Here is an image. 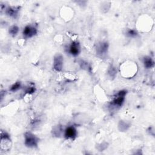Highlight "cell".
<instances>
[{
  "instance_id": "obj_1",
  "label": "cell",
  "mask_w": 155,
  "mask_h": 155,
  "mask_svg": "<svg viewBox=\"0 0 155 155\" xmlns=\"http://www.w3.org/2000/svg\"><path fill=\"white\" fill-rule=\"evenodd\" d=\"M137 71V64L131 61H127L120 65V74L125 78H131Z\"/></svg>"
},
{
  "instance_id": "obj_2",
  "label": "cell",
  "mask_w": 155,
  "mask_h": 155,
  "mask_svg": "<svg viewBox=\"0 0 155 155\" xmlns=\"http://www.w3.org/2000/svg\"><path fill=\"white\" fill-rule=\"evenodd\" d=\"M12 146V140L10 135L5 131H1V143L0 148L2 151L6 152L9 151Z\"/></svg>"
},
{
  "instance_id": "obj_3",
  "label": "cell",
  "mask_w": 155,
  "mask_h": 155,
  "mask_svg": "<svg viewBox=\"0 0 155 155\" xmlns=\"http://www.w3.org/2000/svg\"><path fill=\"white\" fill-rule=\"evenodd\" d=\"M127 93V91L125 90H122L119 91L115 95L113 101L111 102V106L115 108L120 107L124 102Z\"/></svg>"
},
{
  "instance_id": "obj_4",
  "label": "cell",
  "mask_w": 155,
  "mask_h": 155,
  "mask_svg": "<svg viewBox=\"0 0 155 155\" xmlns=\"http://www.w3.org/2000/svg\"><path fill=\"white\" fill-rule=\"evenodd\" d=\"M39 142L38 138L31 132H26L24 134V143L30 148L36 147Z\"/></svg>"
},
{
  "instance_id": "obj_5",
  "label": "cell",
  "mask_w": 155,
  "mask_h": 155,
  "mask_svg": "<svg viewBox=\"0 0 155 155\" xmlns=\"http://www.w3.org/2000/svg\"><path fill=\"white\" fill-rule=\"evenodd\" d=\"M64 64L63 56L60 54H56L53 58V68L56 71H61L62 69Z\"/></svg>"
},
{
  "instance_id": "obj_6",
  "label": "cell",
  "mask_w": 155,
  "mask_h": 155,
  "mask_svg": "<svg viewBox=\"0 0 155 155\" xmlns=\"http://www.w3.org/2000/svg\"><path fill=\"white\" fill-rule=\"evenodd\" d=\"M60 14L62 19H64L66 21H68L73 17L74 13L71 8L67 6H64L61 9Z\"/></svg>"
},
{
  "instance_id": "obj_7",
  "label": "cell",
  "mask_w": 155,
  "mask_h": 155,
  "mask_svg": "<svg viewBox=\"0 0 155 155\" xmlns=\"http://www.w3.org/2000/svg\"><path fill=\"white\" fill-rule=\"evenodd\" d=\"M139 22L138 24L139 28H141V30L142 31H148L150 28L151 30L152 26V20L149 18L145 16V18H143L141 19H139Z\"/></svg>"
},
{
  "instance_id": "obj_8",
  "label": "cell",
  "mask_w": 155,
  "mask_h": 155,
  "mask_svg": "<svg viewBox=\"0 0 155 155\" xmlns=\"http://www.w3.org/2000/svg\"><path fill=\"white\" fill-rule=\"evenodd\" d=\"M38 30L33 25H26L22 31V34L24 36V38L25 39L27 38H30L34 36L37 34Z\"/></svg>"
},
{
  "instance_id": "obj_9",
  "label": "cell",
  "mask_w": 155,
  "mask_h": 155,
  "mask_svg": "<svg viewBox=\"0 0 155 155\" xmlns=\"http://www.w3.org/2000/svg\"><path fill=\"white\" fill-rule=\"evenodd\" d=\"M64 135L66 139L73 140L77 136V130L74 126H68L65 129Z\"/></svg>"
},
{
  "instance_id": "obj_10",
  "label": "cell",
  "mask_w": 155,
  "mask_h": 155,
  "mask_svg": "<svg viewBox=\"0 0 155 155\" xmlns=\"http://www.w3.org/2000/svg\"><path fill=\"white\" fill-rule=\"evenodd\" d=\"M68 51L71 55H73L74 56H78L81 51L80 45H79V42L77 41H73L69 46Z\"/></svg>"
},
{
  "instance_id": "obj_11",
  "label": "cell",
  "mask_w": 155,
  "mask_h": 155,
  "mask_svg": "<svg viewBox=\"0 0 155 155\" xmlns=\"http://www.w3.org/2000/svg\"><path fill=\"white\" fill-rule=\"evenodd\" d=\"M20 10L19 6H10L5 10V13L10 17L16 18Z\"/></svg>"
},
{
  "instance_id": "obj_12",
  "label": "cell",
  "mask_w": 155,
  "mask_h": 155,
  "mask_svg": "<svg viewBox=\"0 0 155 155\" xmlns=\"http://www.w3.org/2000/svg\"><path fill=\"white\" fill-rule=\"evenodd\" d=\"M108 48V44L107 42H101L97 45L96 51L97 53L100 55H103L105 54Z\"/></svg>"
},
{
  "instance_id": "obj_13",
  "label": "cell",
  "mask_w": 155,
  "mask_h": 155,
  "mask_svg": "<svg viewBox=\"0 0 155 155\" xmlns=\"http://www.w3.org/2000/svg\"><path fill=\"white\" fill-rule=\"evenodd\" d=\"M142 62L146 68H152L154 66V62L150 56H145L143 58Z\"/></svg>"
},
{
  "instance_id": "obj_14",
  "label": "cell",
  "mask_w": 155,
  "mask_h": 155,
  "mask_svg": "<svg viewBox=\"0 0 155 155\" xmlns=\"http://www.w3.org/2000/svg\"><path fill=\"white\" fill-rule=\"evenodd\" d=\"M63 128L61 125H56L55 127H54L53 129V134L56 136V137H58L59 136L61 135V134L63 133Z\"/></svg>"
},
{
  "instance_id": "obj_15",
  "label": "cell",
  "mask_w": 155,
  "mask_h": 155,
  "mask_svg": "<svg viewBox=\"0 0 155 155\" xmlns=\"http://www.w3.org/2000/svg\"><path fill=\"white\" fill-rule=\"evenodd\" d=\"M125 35L127 36L130 38H136L138 35V33L136 29L129 28L126 30Z\"/></svg>"
},
{
  "instance_id": "obj_16",
  "label": "cell",
  "mask_w": 155,
  "mask_h": 155,
  "mask_svg": "<svg viewBox=\"0 0 155 155\" xmlns=\"http://www.w3.org/2000/svg\"><path fill=\"white\" fill-rule=\"evenodd\" d=\"M129 127V124L124 120H120L118 124V128L120 131H125L127 130Z\"/></svg>"
},
{
  "instance_id": "obj_17",
  "label": "cell",
  "mask_w": 155,
  "mask_h": 155,
  "mask_svg": "<svg viewBox=\"0 0 155 155\" xmlns=\"http://www.w3.org/2000/svg\"><path fill=\"white\" fill-rule=\"evenodd\" d=\"M19 31V28L17 25H13L12 26H11L10 28H9V30H8V32H9V34L10 35H12V36H15L17 33H18Z\"/></svg>"
},
{
  "instance_id": "obj_18",
  "label": "cell",
  "mask_w": 155,
  "mask_h": 155,
  "mask_svg": "<svg viewBox=\"0 0 155 155\" xmlns=\"http://www.w3.org/2000/svg\"><path fill=\"white\" fill-rule=\"evenodd\" d=\"M36 91V88L33 83H30L28 85H27L25 89V93L28 94H32L35 93Z\"/></svg>"
},
{
  "instance_id": "obj_19",
  "label": "cell",
  "mask_w": 155,
  "mask_h": 155,
  "mask_svg": "<svg viewBox=\"0 0 155 155\" xmlns=\"http://www.w3.org/2000/svg\"><path fill=\"white\" fill-rule=\"evenodd\" d=\"M116 73H117V70L115 68V67H114L113 66H111L110 67V68L108 69V74L110 78H114V77L116 76Z\"/></svg>"
},
{
  "instance_id": "obj_20",
  "label": "cell",
  "mask_w": 155,
  "mask_h": 155,
  "mask_svg": "<svg viewBox=\"0 0 155 155\" xmlns=\"http://www.w3.org/2000/svg\"><path fill=\"white\" fill-rule=\"evenodd\" d=\"M21 87V84L20 82H15L14 84H13L10 88V90L12 91H16L17 90H18Z\"/></svg>"
},
{
  "instance_id": "obj_21",
  "label": "cell",
  "mask_w": 155,
  "mask_h": 155,
  "mask_svg": "<svg viewBox=\"0 0 155 155\" xmlns=\"http://www.w3.org/2000/svg\"><path fill=\"white\" fill-rule=\"evenodd\" d=\"M65 76L67 79H69V80H71V81H73L76 79V76L73 73H70V72H68V73L67 72L65 74Z\"/></svg>"
},
{
  "instance_id": "obj_22",
  "label": "cell",
  "mask_w": 155,
  "mask_h": 155,
  "mask_svg": "<svg viewBox=\"0 0 155 155\" xmlns=\"http://www.w3.org/2000/svg\"><path fill=\"white\" fill-rule=\"evenodd\" d=\"M108 147V143H102L99 145H97L96 147L99 151H104L105 148H107Z\"/></svg>"
}]
</instances>
